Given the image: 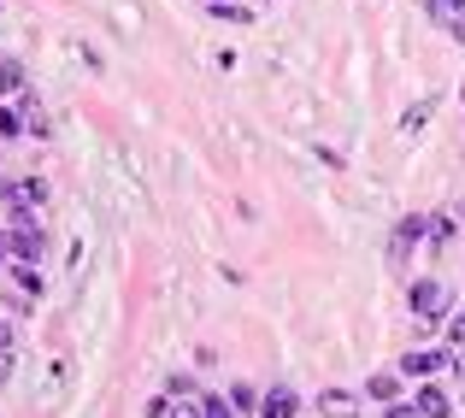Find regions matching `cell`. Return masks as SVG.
I'll return each mask as SVG.
<instances>
[{
  "instance_id": "cell-1",
  "label": "cell",
  "mask_w": 465,
  "mask_h": 418,
  "mask_svg": "<svg viewBox=\"0 0 465 418\" xmlns=\"http://www.w3.org/2000/svg\"><path fill=\"white\" fill-rule=\"evenodd\" d=\"M12 254H18V260H42V254H47V236H42V230H35V218L30 213H24V206H12Z\"/></svg>"
},
{
  "instance_id": "cell-2",
  "label": "cell",
  "mask_w": 465,
  "mask_h": 418,
  "mask_svg": "<svg viewBox=\"0 0 465 418\" xmlns=\"http://www.w3.org/2000/svg\"><path fill=\"white\" fill-rule=\"evenodd\" d=\"M407 301H412V313H419V318L442 324V313H448V289H442L436 277H419V283H412V294H407Z\"/></svg>"
},
{
  "instance_id": "cell-3",
  "label": "cell",
  "mask_w": 465,
  "mask_h": 418,
  "mask_svg": "<svg viewBox=\"0 0 465 418\" xmlns=\"http://www.w3.org/2000/svg\"><path fill=\"white\" fill-rule=\"evenodd\" d=\"M419 242H424V218H419V213H412V218H401V224H395V230H389V260H395V265H401V260H407V254H412V248H419Z\"/></svg>"
},
{
  "instance_id": "cell-4",
  "label": "cell",
  "mask_w": 465,
  "mask_h": 418,
  "mask_svg": "<svg viewBox=\"0 0 465 418\" xmlns=\"http://www.w3.org/2000/svg\"><path fill=\"white\" fill-rule=\"evenodd\" d=\"M318 413H324V418H360V395H348V389H324V395H318Z\"/></svg>"
},
{
  "instance_id": "cell-5",
  "label": "cell",
  "mask_w": 465,
  "mask_h": 418,
  "mask_svg": "<svg viewBox=\"0 0 465 418\" xmlns=\"http://www.w3.org/2000/svg\"><path fill=\"white\" fill-rule=\"evenodd\" d=\"M412 401H419L424 418H454V395H448V389H436V383H424Z\"/></svg>"
},
{
  "instance_id": "cell-6",
  "label": "cell",
  "mask_w": 465,
  "mask_h": 418,
  "mask_svg": "<svg viewBox=\"0 0 465 418\" xmlns=\"http://www.w3.org/2000/svg\"><path fill=\"white\" fill-rule=\"evenodd\" d=\"M295 413H301L295 389H272V395H260V418H295Z\"/></svg>"
},
{
  "instance_id": "cell-7",
  "label": "cell",
  "mask_w": 465,
  "mask_h": 418,
  "mask_svg": "<svg viewBox=\"0 0 465 418\" xmlns=\"http://www.w3.org/2000/svg\"><path fill=\"white\" fill-rule=\"evenodd\" d=\"M436 365H442V353H430V348H412V353H401V377H430Z\"/></svg>"
},
{
  "instance_id": "cell-8",
  "label": "cell",
  "mask_w": 465,
  "mask_h": 418,
  "mask_svg": "<svg viewBox=\"0 0 465 418\" xmlns=\"http://www.w3.org/2000/svg\"><path fill=\"white\" fill-rule=\"evenodd\" d=\"M430 113H436V95H424L419 106H407V118H401V130H407V136H419V130L430 124Z\"/></svg>"
},
{
  "instance_id": "cell-9",
  "label": "cell",
  "mask_w": 465,
  "mask_h": 418,
  "mask_svg": "<svg viewBox=\"0 0 465 418\" xmlns=\"http://www.w3.org/2000/svg\"><path fill=\"white\" fill-rule=\"evenodd\" d=\"M365 395H371V401H395L401 395V377L395 372H377L371 383H365Z\"/></svg>"
},
{
  "instance_id": "cell-10",
  "label": "cell",
  "mask_w": 465,
  "mask_h": 418,
  "mask_svg": "<svg viewBox=\"0 0 465 418\" xmlns=\"http://www.w3.org/2000/svg\"><path fill=\"white\" fill-rule=\"evenodd\" d=\"M24 89V65L18 59H0V95H18Z\"/></svg>"
},
{
  "instance_id": "cell-11",
  "label": "cell",
  "mask_w": 465,
  "mask_h": 418,
  "mask_svg": "<svg viewBox=\"0 0 465 418\" xmlns=\"http://www.w3.org/2000/svg\"><path fill=\"white\" fill-rule=\"evenodd\" d=\"M24 106H0V136H24Z\"/></svg>"
},
{
  "instance_id": "cell-12",
  "label": "cell",
  "mask_w": 465,
  "mask_h": 418,
  "mask_svg": "<svg viewBox=\"0 0 465 418\" xmlns=\"http://www.w3.org/2000/svg\"><path fill=\"white\" fill-rule=\"evenodd\" d=\"M230 407H236V413H253V407H260V395H253L248 383H230Z\"/></svg>"
},
{
  "instance_id": "cell-13",
  "label": "cell",
  "mask_w": 465,
  "mask_h": 418,
  "mask_svg": "<svg viewBox=\"0 0 465 418\" xmlns=\"http://www.w3.org/2000/svg\"><path fill=\"white\" fill-rule=\"evenodd\" d=\"M201 413L206 418H236V407H230L224 395H201Z\"/></svg>"
},
{
  "instance_id": "cell-14",
  "label": "cell",
  "mask_w": 465,
  "mask_h": 418,
  "mask_svg": "<svg viewBox=\"0 0 465 418\" xmlns=\"http://www.w3.org/2000/svg\"><path fill=\"white\" fill-rule=\"evenodd\" d=\"M448 236H454V213H448V218H436V224H430V242H436V248H448Z\"/></svg>"
},
{
  "instance_id": "cell-15",
  "label": "cell",
  "mask_w": 465,
  "mask_h": 418,
  "mask_svg": "<svg viewBox=\"0 0 465 418\" xmlns=\"http://www.w3.org/2000/svg\"><path fill=\"white\" fill-rule=\"evenodd\" d=\"M165 395H183V401H201V395H194V377H171V383H165Z\"/></svg>"
},
{
  "instance_id": "cell-16",
  "label": "cell",
  "mask_w": 465,
  "mask_h": 418,
  "mask_svg": "<svg viewBox=\"0 0 465 418\" xmlns=\"http://www.w3.org/2000/svg\"><path fill=\"white\" fill-rule=\"evenodd\" d=\"M12 277H18V289H30V294H42V277H35V272H30V265H18V272H12Z\"/></svg>"
},
{
  "instance_id": "cell-17",
  "label": "cell",
  "mask_w": 465,
  "mask_h": 418,
  "mask_svg": "<svg viewBox=\"0 0 465 418\" xmlns=\"http://www.w3.org/2000/svg\"><path fill=\"white\" fill-rule=\"evenodd\" d=\"M389 418H424V413H419V401H412V407L407 401H389Z\"/></svg>"
},
{
  "instance_id": "cell-18",
  "label": "cell",
  "mask_w": 465,
  "mask_h": 418,
  "mask_svg": "<svg viewBox=\"0 0 465 418\" xmlns=\"http://www.w3.org/2000/svg\"><path fill=\"white\" fill-rule=\"evenodd\" d=\"M448 342H454V348H465V306H460V318H454V324H448Z\"/></svg>"
},
{
  "instance_id": "cell-19",
  "label": "cell",
  "mask_w": 465,
  "mask_h": 418,
  "mask_svg": "<svg viewBox=\"0 0 465 418\" xmlns=\"http://www.w3.org/2000/svg\"><path fill=\"white\" fill-rule=\"evenodd\" d=\"M177 418H206V413H201V401H183V407H177Z\"/></svg>"
},
{
  "instance_id": "cell-20",
  "label": "cell",
  "mask_w": 465,
  "mask_h": 418,
  "mask_svg": "<svg viewBox=\"0 0 465 418\" xmlns=\"http://www.w3.org/2000/svg\"><path fill=\"white\" fill-rule=\"evenodd\" d=\"M12 377V348H0V383Z\"/></svg>"
},
{
  "instance_id": "cell-21",
  "label": "cell",
  "mask_w": 465,
  "mask_h": 418,
  "mask_svg": "<svg viewBox=\"0 0 465 418\" xmlns=\"http://www.w3.org/2000/svg\"><path fill=\"white\" fill-rule=\"evenodd\" d=\"M0 348H12V330L6 324H0Z\"/></svg>"
},
{
  "instance_id": "cell-22",
  "label": "cell",
  "mask_w": 465,
  "mask_h": 418,
  "mask_svg": "<svg viewBox=\"0 0 465 418\" xmlns=\"http://www.w3.org/2000/svg\"><path fill=\"white\" fill-rule=\"evenodd\" d=\"M454 35H460V42H465V12H460V24H454Z\"/></svg>"
},
{
  "instance_id": "cell-23",
  "label": "cell",
  "mask_w": 465,
  "mask_h": 418,
  "mask_svg": "<svg viewBox=\"0 0 465 418\" xmlns=\"http://www.w3.org/2000/svg\"><path fill=\"white\" fill-rule=\"evenodd\" d=\"M6 254H12V242H6V236H0V260H6Z\"/></svg>"
},
{
  "instance_id": "cell-24",
  "label": "cell",
  "mask_w": 465,
  "mask_h": 418,
  "mask_svg": "<svg viewBox=\"0 0 465 418\" xmlns=\"http://www.w3.org/2000/svg\"><path fill=\"white\" fill-rule=\"evenodd\" d=\"M448 6H460V12H465V0H448Z\"/></svg>"
}]
</instances>
